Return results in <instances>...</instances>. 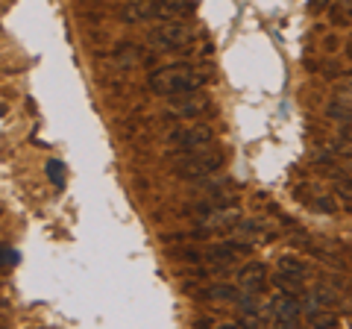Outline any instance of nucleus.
Wrapping results in <instances>:
<instances>
[{"label": "nucleus", "instance_id": "1", "mask_svg": "<svg viewBox=\"0 0 352 329\" xmlns=\"http://www.w3.org/2000/svg\"><path fill=\"white\" fill-rule=\"evenodd\" d=\"M203 83V74H197L191 65L185 62H173V65H162L147 76V85L153 89V94L159 97H173L179 92H191V89H200Z\"/></svg>", "mask_w": 352, "mask_h": 329}, {"label": "nucleus", "instance_id": "2", "mask_svg": "<svg viewBox=\"0 0 352 329\" xmlns=\"http://www.w3.org/2000/svg\"><path fill=\"white\" fill-rule=\"evenodd\" d=\"M223 164V153L208 147V150H197V153H179L173 162V173L182 180H208L212 173Z\"/></svg>", "mask_w": 352, "mask_h": 329}, {"label": "nucleus", "instance_id": "3", "mask_svg": "<svg viewBox=\"0 0 352 329\" xmlns=\"http://www.w3.org/2000/svg\"><path fill=\"white\" fill-rule=\"evenodd\" d=\"M168 147L176 153H197V150H208L214 147V133L206 124H191L185 129H176L168 136Z\"/></svg>", "mask_w": 352, "mask_h": 329}, {"label": "nucleus", "instance_id": "4", "mask_svg": "<svg viewBox=\"0 0 352 329\" xmlns=\"http://www.w3.org/2000/svg\"><path fill=\"white\" fill-rule=\"evenodd\" d=\"M270 317L276 326H296L302 317V300L300 294H291V291H279L270 297Z\"/></svg>", "mask_w": 352, "mask_h": 329}, {"label": "nucleus", "instance_id": "5", "mask_svg": "<svg viewBox=\"0 0 352 329\" xmlns=\"http://www.w3.org/2000/svg\"><path fill=\"white\" fill-rule=\"evenodd\" d=\"M188 39H191V30L185 21H164V24H159L150 32V45L156 50H176L188 45Z\"/></svg>", "mask_w": 352, "mask_h": 329}, {"label": "nucleus", "instance_id": "6", "mask_svg": "<svg viewBox=\"0 0 352 329\" xmlns=\"http://www.w3.org/2000/svg\"><path fill=\"white\" fill-rule=\"evenodd\" d=\"M206 106H208L206 94L197 92V89L179 92V94L168 97V115H170V118H197V115L206 112Z\"/></svg>", "mask_w": 352, "mask_h": 329}, {"label": "nucleus", "instance_id": "7", "mask_svg": "<svg viewBox=\"0 0 352 329\" xmlns=\"http://www.w3.org/2000/svg\"><path fill=\"white\" fill-rule=\"evenodd\" d=\"M238 285H241L244 291L261 294L264 285H267V268H264L261 262H247V265L238 270Z\"/></svg>", "mask_w": 352, "mask_h": 329}, {"label": "nucleus", "instance_id": "8", "mask_svg": "<svg viewBox=\"0 0 352 329\" xmlns=\"http://www.w3.org/2000/svg\"><path fill=\"white\" fill-rule=\"evenodd\" d=\"M232 233L238 238L250 241V244H261V241H270L273 238V226H267L264 221H258V217H247V221H238L232 226Z\"/></svg>", "mask_w": 352, "mask_h": 329}, {"label": "nucleus", "instance_id": "9", "mask_svg": "<svg viewBox=\"0 0 352 329\" xmlns=\"http://www.w3.org/2000/svg\"><path fill=\"white\" fill-rule=\"evenodd\" d=\"M118 18L124 24H141V21L156 18V0H129L126 6L118 9Z\"/></svg>", "mask_w": 352, "mask_h": 329}, {"label": "nucleus", "instance_id": "10", "mask_svg": "<svg viewBox=\"0 0 352 329\" xmlns=\"http://www.w3.org/2000/svg\"><path fill=\"white\" fill-rule=\"evenodd\" d=\"M197 9V0H156V18L162 21H182Z\"/></svg>", "mask_w": 352, "mask_h": 329}, {"label": "nucleus", "instance_id": "11", "mask_svg": "<svg viewBox=\"0 0 352 329\" xmlns=\"http://www.w3.org/2000/svg\"><path fill=\"white\" fill-rule=\"evenodd\" d=\"M326 115H329V120H335V124L340 127V133L344 136H352V103L346 100V97H335V100H329Z\"/></svg>", "mask_w": 352, "mask_h": 329}, {"label": "nucleus", "instance_id": "12", "mask_svg": "<svg viewBox=\"0 0 352 329\" xmlns=\"http://www.w3.org/2000/svg\"><path fill=\"white\" fill-rule=\"evenodd\" d=\"M323 171L332 177V191L340 200V206H346V209L352 212V177H346V173L338 171V168H329V164H323Z\"/></svg>", "mask_w": 352, "mask_h": 329}, {"label": "nucleus", "instance_id": "13", "mask_svg": "<svg viewBox=\"0 0 352 329\" xmlns=\"http://www.w3.org/2000/svg\"><path fill=\"white\" fill-rule=\"evenodd\" d=\"M241 285H226V282H217V285H212V288H206L203 291V297L206 300H212V303H229V306H235L238 303V297H241Z\"/></svg>", "mask_w": 352, "mask_h": 329}, {"label": "nucleus", "instance_id": "14", "mask_svg": "<svg viewBox=\"0 0 352 329\" xmlns=\"http://www.w3.org/2000/svg\"><path fill=\"white\" fill-rule=\"evenodd\" d=\"M302 200H305V206H311V212H320V215H335L338 212L335 197H329L320 189H311V194H302Z\"/></svg>", "mask_w": 352, "mask_h": 329}, {"label": "nucleus", "instance_id": "15", "mask_svg": "<svg viewBox=\"0 0 352 329\" xmlns=\"http://www.w3.org/2000/svg\"><path fill=\"white\" fill-rule=\"evenodd\" d=\"M279 285V291H291V294H302V277H296V273H285L279 270L276 279H273Z\"/></svg>", "mask_w": 352, "mask_h": 329}, {"label": "nucleus", "instance_id": "16", "mask_svg": "<svg viewBox=\"0 0 352 329\" xmlns=\"http://www.w3.org/2000/svg\"><path fill=\"white\" fill-rule=\"evenodd\" d=\"M305 323L320 326V329H332V326H338L340 321H338V315H335V312H326V306H323V309H317L314 315H308V317H305Z\"/></svg>", "mask_w": 352, "mask_h": 329}, {"label": "nucleus", "instance_id": "17", "mask_svg": "<svg viewBox=\"0 0 352 329\" xmlns=\"http://www.w3.org/2000/svg\"><path fill=\"white\" fill-rule=\"evenodd\" d=\"M279 270L285 273H296V277H305L308 268H305V262L300 256H279Z\"/></svg>", "mask_w": 352, "mask_h": 329}, {"label": "nucleus", "instance_id": "18", "mask_svg": "<svg viewBox=\"0 0 352 329\" xmlns=\"http://www.w3.org/2000/svg\"><path fill=\"white\" fill-rule=\"evenodd\" d=\"M115 59H118L120 68H132V65L138 62V50H135V45H120L118 53H115Z\"/></svg>", "mask_w": 352, "mask_h": 329}, {"label": "nucleus", "instance_id": "19", "mask_svg": "<svg viewBox=\"0 0 352 329\" xmlns=\"http://www.w3.org/2000/svg\"><path fill=\"white\" fill-rule=\"evenodd\" d=\"M47 177L53 180V185H62V182H65V171H62V162H56V159H50V162H47Z\"/></svg>", "mask_w": 352, "mask_h": 329}, {"label": "nucleus", "instance_id": "20", "mask_svg": "<svg viewBox=\"0 0 352 329\" xmlns=\"http://www.w3.org/2000/svg\"><path fill=\"white\" fill-rule=\"evenodd\" d=\"M329 3H335V0H311V3H308V9H311V12H323Z\"/></svg>", "mask_w": 352, "mask_h": 329}, {"label": "nucleus", "instance_id": "21", "mask_svg": "<svg viewBox=\"0 0 352 329\" xmlns=\"http://www.w3.org/2000/svg\"><path fill=\"white\" fill-rule=\"evenodd\" d=\"M3 262H6V265H15L18 253H15V250H9V247H3Z\"/></svg>", "mask_w": 352, "mask_h": 329}, {"label": "nucleus", "instance_id": "22", "mask_svg": "<svg viewBox=\"0 0 352 329\" xmlns=\"http://www.w3.org/2000/svg\"><path fill=\"white\" fill-rule=\"evenodd\" d=\"M344 89H346V92H352V80H346V83H344Z\"/></svg>", "mask_w": 352, "mask_h": 329}, {"label": "nucleus", "instance_id": "23", "mask_svg": "<svg viewBox=\"0 0 352 329\" xmlns=\"http://www.w3.org/2000/svg\"><path fill=\"white\" fill-rule=\"evenodd\" d=\"M344 3H346V9H352V0H344Z\"/></svg>", "mask_w": 352, "mask_h": 329}, {"label": "nucleus", "instance_id": "24", "mask_svg": "<svg viewBox=\"0 0 352 329\" xmlns=\"http://www.w3.org/2000/svg\"><path fill=\"white\" fill-rule=\"evenodd\" d=\"M349 56H352V41H349Z\"/></svg>", "mask_w": 352, "mask_h": 329}]
</instances>
